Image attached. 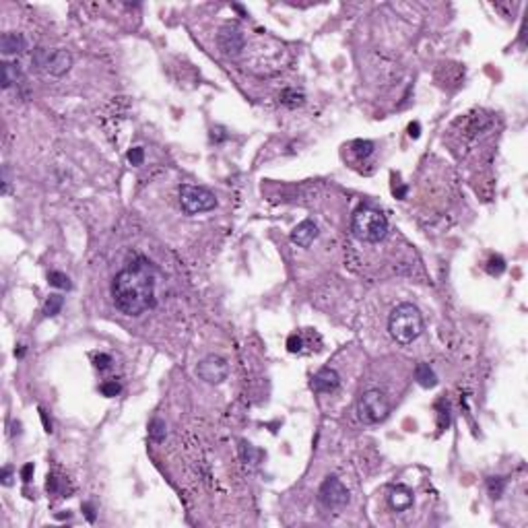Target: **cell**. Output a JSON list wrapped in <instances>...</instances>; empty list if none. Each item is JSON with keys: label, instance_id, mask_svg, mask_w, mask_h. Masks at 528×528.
<instances>
[{"label": "cell", "instance_id": "6da1fadb", "mask_svg": "<svg viewBox=\"0 0 528 528\" xmlns=\"http://www.w3.org/2000/svg\"><path fill=\"white\" fill-rule=\"evenodd\" d=\"M116 307L126 316H140L155 307V272L149 262H138L116 274L112 283Z\"/></svg>", "mask_w": 528, "mask_h": 528}, {"label": "cell", "instance_id": "7a4b0ae2", "mask_svg": "<svg viewBox=\"0 0 528 528\" xmlns=\"http://www.w3.org/2000/svg\"><path fill=\"white\" fill-rule=\"evenodd\" d=\"M388 330L398 345H411L423 332V316L413 303H400L388 318Z\"/></svg>", "mask_w": 528, "mask_h": 528}, {"label": "cell", "instance_id": "3957f363", "mask_svg": "<svg viewBox=\"0 0 528 528\" xmlns=\"http://www.w3.org/2000/svg\"><path fill=\"white\" fill-rule=\"evenodd\" d=\"M351 231L357 239L367 243H378L388 233V219L386 215L374 206H359L353 213Z\"/></svg>", "mask_w": 528, "mask_h": 528}, {"label": "cell", "instance_id": "277c9868", "mask_svg": "<svg viewBox=\"0 0 528 528\" xmlns=\"http://www.w3.org/2000/svg\"><path fill=\"white\" fill-rule=\"evenodd\" d=\"M180 206L186 215H198V213H208L217 206V198L210 190L202 188V186H192L184 184L180 188Z\"/></svg>", "mask_w": 528, "mask_h": 528}, {"label": "cell", "instance_id": "5b68a950", "mask_svg": "<svg viewBox=\"0 0 528 528\" xmlns=\"http://www.w3.org/2000/svg\"><path fill=\"white\" fill-rule=\"evenodd\" d=\"M357 413L365 423H380L390 413L388 398L380 390H367L357 402Z\"/></svg>", "mask_w": 528, "mask_h": 528}, {"label": "cell", "instance_id": "8992f818", "mask_svg": "<svg viewBox=\"0 0 528 528\" xmlns=\"http://www.w3.org/2000/svg\"><path fill=\"white\" fill-rule=\"evenodd\" d=\"M318 500H320V504H322L324 508H330V510L343 508V506H347V502H349V491H347V487L340 483L336 477H328V479L320 485Z\"/></svg>", "mask_w": 528, "mask_h": 528}, {"label": "cell", "instance_id": "52a82bcc", "mask_svg": "<svg viewBox=\"0 0 528 528\" xmlns=\"http://www.w3.org/2000/svg\"><path fill=\"white\" fill-rule=\"evenodd\" d=\"M196 374L206 384H221L229 376V365L219 355H208L196 365Z\"/></svg>", "mask_w": 528, "mask_h": 528}, {"label": "cell", "instance_id": "ba28073f", "mask_svg": "<svg viewBox=\"0 0 528 528\" xmlns=\"http://www.w3.org/2000/svg\"><path fill=\"white\" fill-rule=\"evenodd\" d=\"M217 42H219V48H221V52H223L225 56H237V54L243 50V36H241V31H239L237 27H231V25H227V27H223V29L219 31V38H217Z\"/></svg>", "mask_w": 528, "mask_h": 528}, {"label": "cell", "instance_id": "9c48e42d", "mask_svg": "<svg viewBox=\"0 0 528 528\" xmlns=\"http://www.w3.org/2000/svg\"><path fill=\"white\" fill-rule=\"evenodd\" d=\"M71 66H73V56H71V52H66V50H54V52H50L44 68H46L50 75H54V77H62V75H66V73L71 71Z\"/></svg>", "mask_w": 528, "mask_h": 528}, {"label": "cell", "instance_id": "30bf717a", "mask_svg": "<svg viewBox=\"0 0 528 528\" xmlns=\"http://www.w3.org/2000/svg\"><path fill=\"white\" fill-rule=\"evenodd\" d=\"M318 225L312 221V219H305L301 221L293 231H291V241L297 243L299 248H309L314 243V239L318 237Z\"/></svg>", "mask_w": 528, "mask_h": 528}, {"label": "cell", "instance_id": "8fae6325", "mask_svg": "<svg viewBox=\"0 0 528 528\" xmlns=\"http://www.w3.org/2000/svg\"><path fill=\"white\" fill-rule=\"evenodd\" d=\"M338 384H340V378H338L336 371L330 369V367L320 369L318 374L314 376V380H312V388H314L316 392H320V394L334 392V390L338 388Z\"/></svg>", "mask_w": 528, "mask_h": 528}, {"label": "cell", "instance_id": "7c38bea8", "mask_svg": "<svg viewBox=\"0 0 528 528\" xmlns=\"http://www.w3.org/2000/svg\"><path fill=\"white\" fill-rule=\"evenodd\" d=\"M388 502L392 506V510L396 512H405L413 506V491L405 485H396L390 489V495H388Z\"/></svg>", "mask_w": 528, "mask_h": 528}, {"label": "cell", "instance_id": "4fadbf2b", "mask_svg": "<svg viewBox=\"0 0 528 528\" xmlns=\"http://www.w3.org/2000/svg\"><path fill=\"white\" fill-rule=\"evenodd\" d=\"M25 48H27L25 38H23L21 33H15V31H11V33H5L3 38H0V50H3L5 56L21 54Z\"/></svg>", "mask_w": 528, "mask_h": 528}, {"label": "cell", "instance_id": "5bb4252c", "mask_svg": "<svg viewBox=\"0 0 528 528\" xmlns=\"http://www.w3.org/2000/svg\"><path fill=\"white\" fill-rule=\"evenodd\" d=\"M415 380L423 386V388H433L438 384V376L433 374V369L427 363H419L415 367Z\"/></svg>", "mask_w": 528, "mask_h": 528}, {"label": "cell", "instance_id": "9a60e30c", "mask_svg": "<svg viewBox=\"0 0 528 528\" xmlns=\"http://www.w3.org/2000/svg\"><path fill=\"white\" fill-rule=\"evenodd\" d=\"M165 436H167V431H165V423H163L161 419H153V421L149 423V438H151L153 442L161 444V442L165 440Z\"/></svg>", "mask_w": 528, "mask_h": 528}, {"label": "cell", "instance_id": "2e32d148", "mask_svg": "<svg viewBox=\"0 0 528 528\" xmlns=\"http://www.w3.org/2000/svg\"><path fill=\"white\" fill-rule=\"evenodd\" d=\"M0 71H3V89H9L13 83H17V77H19V68L11 62H3L0 64Z\"/></svg>", "mask_w": 528, "mask_h": 528}, {"label": "cell", "instance_id": "e0dca14e", "mask_svg": "<svg viewBox=\"0 0 528 528\" xmlns=\"http://www.w3.org/2000/svg\"><path fill=\"white\" fill-rule=\"evenodd\" d=\"M48 281L52 287H58V289H71V278L64 274V272H58V270H52L48 274Z\"/></svg>", "mask_w": 528, "mask_h": 528}, {"label": "cell", "instance_id": "ac0fdd59", "mask_svg": "<svg viewBox=\"0 0 528 528\" xmlns=\"http://www.w3.org/2000/svg\"><path fill=\"white\" fill-rule=\"evenodd\" d=\"M351 151L357 155V157H369L374 153V143L371 140H355L351 143Z\"/></svg>", "mask_w": 528, "mask_h": 528}, {"label": "cell", "instance_id": "d6986e66", "mask_svg": "<svg viewBox=\"0 0 528 528\" xmlns=\"http://www.w3.org/2000/svg\"><path fill=\"white\" fill-rule=\"evenodd\" d=\"M487 487H489L491 498H493V500H500L502 493H504V489H506V481H504L502 477H491V479L487 481Z\"/></svg>", "mask_w": 528, "mask_h": 528}, {"label": "cell", "instance_id": "ffe728a7", "mask_svg": "<svg viewBox=\"0 0 528 528\" xmlns=\"http://www.w3.org/2000/svg\"><path fill=\"white\" fill-rule=\"evenodd\" d=\"M504 270H506V260L502 256H491L487 260V272L491 276H500Z\"/></svg>", "mask_w": 528, "mask_h": 528}, {"label": "cell", "instance_id": "44dd1931", "mask_svg": "<svg viewBox=\"0 0 528 528\" xmlns=\"http://www.w3.org/2000/svg\"><path fill=\"white\" fill-rule=\"evenodd\" d=\"M62 303H64L62 295H50L48 301H46V305H44L46 316H56V314L60 312V309H62Z\"/></svg>", "mask_w": 528, "mask_h": 528}, {"label": "cell", "instance_id": "7402d4cb", "mask_svg": "<svg viewBox=\"0 0 528 528\" xmlns=\"http://www.w3.org/2000/svg\"><path fill=\"white\" fill-rule=\"evenodd\" d=\"M281 101L293 108V105H299V103H303V95H301V93H297V91H293V89H287V91H283Z\"/></svg>", "mask_w": 528, "mask_h": 528}, {"label": "cell", "instance_id": "603a6c76", "mask_svg": "<svg viewBox=\"0 0 528 528\" xmlns=\"http://www.w3.org/2000/svg\"><path fill=\"white\" fill-rule=\"evenodd\" d=\"M120 392H122V386H120L118 380H108V382L101 384V394H103V396L114 398V396H118Z\"/></svg>", "mask_w": 528, "mask_h": 528}, {"label": "cell", "instance_id": "cb8c5ba5", "mask_svg": "<svg viewBox=\"0 0 528 528\" xmlns=\"http://www.w3.org/2000/svg\"><path fill=\"white\" fill-rule=\"evenodd\" d=\"M128 161L132 163V165H140L143 161H145V151H143V147H134V149H130L128 151Z\"/></svg>", "mask_w": 528, "mask_h": 528}, {"label": "cell", "instance_id": "d4e9b609", "mask_svg": "<svg viewBox=\"0 0 528 528\" xmlns=\"http://www.w3.org/2000/svg\"><path fill=\"white\" fill-rule=\"evenodd\" d=\"M301 347H303V340H301L299 334H291V336L287 338V349H289L291 353H299Z\"/></svg>", "mask_w": 528, "mask_h": 528}, {"label": "cell", "instance_id": "484cf974", "mask_svg": "<svg viewBox=\"0 0 528 528\" xmlns=\"http://www.w3.org/2000/svg\"><path fill=\"white\" fill-rule=\"evenodd\" d=\"M21 479L25 483H31V479H33V464H31V462H27L25 467L21 469Z\"/></svg>", "mask_w": 528, "mask_h": 528}, {"label": "cell", "instance_id": "4316f807", "mask_svg": "<svg viewBox=\"0 0 528 528\" xmlns=\"http://www.w3.org/2000/svg\"><path fill=\"white\" fill-rule=\"evenodd\" d=\"M110 363H112V357H110V355H105V353H99V355L95 357V365H97L99 369H108V367H110Z\"/></svg>", "mask_w": 528, "mask_h": 528}, {"label": "cell", "instance_id": "83f0119b", "mask_svg": "<svg viewBox=\"0 0 528 528\" xmlns=\"http://www.w3.org/2000/svg\"><path fill=\"white\" fill-rule=\"evenodd\" d=\"M46 487H48V491H50V493H60V479H58V477H54V475H50V477H48V483H46Z\"/></svg>", "mask_w": 528, "mask_h": 528}, {"label": "cell", "instance_id": "f1b7e54d", "mask_svg": "<svg viewBox=\"0 0 528 528\" xmlns=\"http://www.w3.org/2000/svg\"><path fill=\"white\" fill-rule=\"evenodd\" d=\"M0 481H3V485H5V487L13 485V471H11L9 467H5V469H3V477H0Z\"/></svg>", "mask_w": 528, "mask_h": 528}, {"label": "cell", "instance_id": "f546056e", "mask_svg": "<svg viewBox=\"0 0 528 528\" xmlns=\"http://www.w3.org/2000/svg\"><path fill=\"white\" fill-rule=\"evenodd\" d=\"M419 134H421V126H419V122H413L411 126H409V136H411V138H419Z\"/></svg>", "mask_w": 528, "mask_h": 528}, {"label": "cell", "instance_id": "4dcf8cb0", "mask_svg": "<svg viewBox=\"0 0 528 528\" xmlns=\"http://www.w3.org/2000/svg\"><path fill=\"white\" fill-rule=\"evenodd\" d=\"M40 417H42V421H44V427H46V431H48V433H52V421L48 419V413H46L44 409H40Z\"/></svg>", "mask_w": 528, "mask_h": 528}, {"label": "cell", "instance_id": "1f68e13d", "mask_svg": "<svg viewBox=\"0 0 528 528\" xmlns=\"http://www.w3.org/2000/svg\"><path fill=\"white\" fill-rule=\"evenodd\" d=\"M83 510H85V516H87L89 522H95V512H93V506H91V504H85Z\"/></svg>", "mask_w": 528, "mask_h": 528}, {"label": "cell", "instance_id": "d6a6232c", "mask_svg": "<svg viewBox=\"0 0 528 528\" xmlns=\"http://www.w3.org/2000/svg\"><path fill=\"white\" fill-rule=\"evenodd\" d=\"M9 171H7V167H3V194H9Z\"/></svg>", "mask_w": 528, "mask_h": 528}]
</instances>
